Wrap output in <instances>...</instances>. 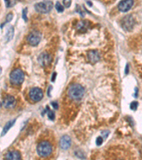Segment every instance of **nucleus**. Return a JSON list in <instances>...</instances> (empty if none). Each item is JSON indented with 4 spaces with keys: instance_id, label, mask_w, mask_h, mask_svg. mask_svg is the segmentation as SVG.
<instances>
[{
    "instance_id": "nucleus-8",
    "label": "nucleus",
    "mask_w": 142,
    "mask_h": 160,
    "mask_svg": "<svg viewBox=\"0 0 142 160\" xmlns=\"http://www.w3.org/2000/svg\"><path fill=\"white\" fill-rule=\"evenodd\" d=\"M134 24V19L131 15L127 16L122 21V26L126 31H131Z\"/></svg>"
},
{
    "instance_id": "nucleus-12",
    "label": "nucleus",
    "mask_w": 142,
    "mask_h": 160,
    "mask_svg": "<svg viewBox=\"0 0 142 160\" xmlns=\"http://www.w3.org/2000/svg\"><path fill=\"white\" fill-rule=\"evenodd\" d=\"M88 59L91 63H96L100 59L99 53L96 51H90L88 53Z\"/></svg>"
},
{
    "instance_id": "nucleus-18",
    "label": "nucleus",
    "mask_w": 142,
    "mask_h": 160,
    "mask_svg": "<svg viewBox=\"0 0 142 160\" xmlns=\"http://www.w3.org/2000/svg\"><path fill=\"white\" fill-rule=\"evenodd\" d=\"M55 7H56V10L58 11V12H63L64 11V7H63V6L61 4V3L58 2V1H57Z\"/></svg>"
},
{
    "instance_id": "nucleus-20",
    "label": "nucleus",
    "mask_w": 142,
    "mask_h": 160,
    "mask_svg": "<svg viewBox=\"0 0 142 160\" xmlns=\"http://www.w3.org/2000/svg\"><path fill=\"white\" fill-rule=\"evenodd\" d=\"M48 118L50 119V120H54V118H55L54 112H53V111L49 110V112H48Z\"/></svg>"
},
{
    "instance_id": "nucleus-24",
    "label": "nucleus",
    "mask_w": 142,
    "mask_h": 160,
    "mask_svg": "<svg viewBox=\"0 0 142 160\" xmlns=\"http://www.w3.org/2000/svg\"><path fill=\"white\" fill-rule=\"evenodd\" d=\"M23 18L25 21H27V18H26V9L23 11Z\"/></svg>"
},
{
    "instance_id": "nucleus-25",
    "label": "nucleus",
    "mask_w": 142,
    "mask_h": 160,
    "mask_svg": "<svg viewBox=\"0 0 142 160\" xmlns=\"http://www.w3.org/2000/svg\"><path fill=\"white\" fill-rule=\"evenodd\" d=\"M52 106H53V107L55 108V109H58V103H56V102H53V103H52Z\"/></svg>"
},
{
    "instance_id": "nucleus-9",
    "label": "nucleus",
    "mask_w": 142,
    "mask_h": 160,
    "mask_svg": "<svg viewBox=\"0 0 142 160\" xmlns=\"http://www.w3.org/2000/svg\"><path fill=\"white\" fill-rule=\"evenodd\" d=\"M38 61H39V64L41 66H48L50 63V61H51V57L48 55V53L44 52L42 53L39 56Z\"/></svg>"
},
{
    "instance_id": "nucleus-27",
    "label": "nucleus",
    "mask_w": 142,
    "mask_h": 160,
    "mask_svg": "<svg viewBox=\"0 0 142 160\" xmlns=\"http://www.w3.org/2000/svg\"><path fill=\"white\" fill-rule=\"evenodd\" d=\"M129 73V66L127 65L126 66V69H125V73L126 74H127V73Z\"/></svg>"
},
{
    "instance_id": "nucleus-23",
    "label": "nucleus",
    "mask_w": 142,
    "mask_h": 160,
    "mask_svg": "<svg viewBox=\"0 0 142 160\" xmlns=\"http://www.w3.org/2000/svg\"><path fill=\"white\" fill-rule=\"evenodd\" d=\"M12 18H13V15L12 14H9L7 15V21H10L12 19Z\"/></svg>"
},
{
    "instance_id": "nucleus-26",
    "label": "nucleus",
    "mask_w": 142,
    "mask_h": 160,
    "mask_svg": "<svg viewBox=\"0 0 142 160\" xmlns=\"http://www.w3.org/2000/svg\"><path fill=\"white\" fill-rule=\"evenodd\" d=\"M56 73H53V76H52V80H51V81H53V82L55 81V78H56Z\"/></svg>"
},
{
    "instance_id": "nucleus-4",
    "label": "nucleus",
    "mask_w": 142,
    "mask_h": 160,
    "mask_svg": "<svg viewBox=\"0 0 142 160\" xmlns=\"http://www.w3.org/2000/svg\"><path fill=\"white\" fill-rule=\"evenodd\" d=\"M53 4L50 1H45L39 2L35 5V9L39 13H48L53 8Z\"/></svg>"
},
{
    "instance_id": "nucleus-22",
    "label": "nucleus",
    "mask_w": 142,
    "mask_h": 160,
    "mask_svg": "<svg viewBox=\"0 0 142 160\" xmlns=\"http://www.w3.org/2000/svg\"><path fill=\"white\" fill-rule=\"evenodd\" d=\"M63 4L64 6H65V7L68 8L71 4V0H63Z\"/></svg>"
},
{
    "instance_id": "nucleus-15",
    "label": "nucleus",
    "mask_w": 142,
    "mask_h": 160,
    "mask_svg": "<svg viewBox=\"0 0 142 160\" xmlns=\"http://www.w3.org/2000/svg\"><path fill=\"white\" fill-rule=\"evenodd\" d=\"M15 122H16L15 120H12V121L8 122L5 125V126L4 127V128H3L2 132H1V136H4V134H5L6 133H7V132L9 131V130L10 129V128H12V126H13V125H14V123H15Z\"/></svg>"
},
{
    "instance_id": "nucleus-2",
    "label": "nucleus",
    "mask_w": 142,
    "mask_h": 160,
    "mask_svg": "<svg viewBox=\"0 0 142 160\" xmlns=\"http://www.w3.org/2000/svg\"><path fill=\"white\" fill-rule=\"evenodd\" d=\"M36 150L39 156L41 157H47L52 153L53 147L51 144L48 141H42L38 144Z\"/></svg>"
},
{
    "instance_id": "nucleus-13",
    "label": "nucleus",
    "mask_w": 142,
    "mask_h": 160,
    "mask_svg": "<svg viewBox=\"0 0 142 160\" xmlns=\"http://www.w3.org/2000/svg\"><path fill=\"white\" fill-rule=\"evenodd\" d=\"M5 159H21V155L19 153V152L17 151H12L8 152L5 156Z\"/></svg>"
},
{
    "instance_id": "nucleus-11",
    "label": "nucleus",
    "mask_w": 142,
    "mask_h": 160,
    "mask_svg": "<svg viewBox=\"0 0 142 160\" xmlns=\"http://www.w3.org/2000/svg\"><path fill=\"white\" fill-rule=\"evenodd\" d=\"M60 145L63 150H68L70 148L71 145V139L70 137L67 135H65L61 139L60 141Z\"/></svg>"
},
{
    "instance_id": "nucleus-19",
    "label": "nucleus",
    "mask_w": 142,
    "mask_h": 160,
    "mask_svg": "<svg viewBox=\"0 0 142 160\" xmlns=\"http://www.w3.org/2000/svg\"><path fill=\"white\" fill-rule=\"evenodd\" d=\"M138 106H139L138 103H137L136 101H134L131 103L130 108L132 110H136V108H138Z\"/></svg>"
},
{
    "instance_id": "nucleus-1",
    "label": "nucleus",
    "mask_w": 142,
    "mask_h": 160,
    "mask_svg": "<svg viewBox=\"0 0 142 160\" xmlns=\"http://www.w3.org/2000/svg\"><path fill=\"white\" fill-rule=\"evenodd\" d=\"M84 88L79 84L71 85L68 90V95L71 99L79 100L84 95Z\"/></svg>"
},
{
    "instance_id": "nucleus-10",
    "label": "nucleus",
    "mask_w": 142,
    "mask_h": 160,
    "mask_svg": "<svg viewBox=\"0 0 142 160\" xmlns=\"http://www.w3.org/2000/svg\"><path fill=\"white\" fill-rule=\"evenodd\" d=\"M2 105L5 108H12L15 106L16 100L14 99V97L7 96L3 100Z\"/></svg>"
},
{
    "instance_id": "nucleus-16",
    "label": "nucleus",
    "mask_w": 142,
    "mask_h": 160,
    "mask_svg": "<svg viewBox=\"0 0 142 160\" xmlns=\"http://www.w3.org/2000/svg\"><path fill=\"white\" fill-rule=\"evenodd\" d=\"M14 28L13 26H9V28L7 29V33H6V36H5V39L7 40V41H9L12 38H13L14 36Z\"/></svg>"
},
{
    "instance_id": "nucleus-17",
    "label": "nucleus",
    "mask_w": 142,
    "mask_h": 160,
    "mask_svg": "<svg viewBox=\"0 0 142 160\" xmlns=\"http://www.w3.org/2000/svg\"><path fill=\"white\" fill-rule=\"evenodd\" d=\"M4 2L7 7H12L15 4L16 0H4Z\"/></svg>"
},
{
    "instance_id": "nucleus-7",
    "label": "nucleus",
    "mask_w": 142,
    "mask_h": 160,
    "mask_svg": "<svg viewBox=\"0 0 142 160\" xmlns=\"http://www.w3.org/2000/svg\"><path fill=\"white\" fill-rule=\"evenodd\" d=\"M134 4L133 0H123L118 5L119 10L121 12H127L132 7Z\"/></svg>"
},
{
    "instance_id": "nucleus-21",
    "label": "nucleus",
    "mask_w": 142,
    "mask_h": 160,
    "mask_svg": "<svg viewBox=\"0 0 142 160\" xmlns=\"http://www.w3.org/2000/svg\"><path fill=\"white\" fill-rule=\"evenodd\" d=\"M102 142H103V138L102 137H98L97 138V139H96V144H97V146L102 145Z\"/></svg>"
},
{
    "instance_id": "nucleus-14",
    "label": "nucleus",
    "mask_w": 142,
    "mask_h": 160,
    "mask_svg": "<svg viewBox=\"0 0 142 160\" xmlns=\"http://www.w3.org/2000/svg\"><path fill=\"white\" fill-rule=\"evenodd\" d=\"M77 28H78L79 31H82V32H85L89 28V23L86 21H80L78 24V26H77Z\"/></svg>"
},
{
    "instance_id": "nucleus-3",
    "label": "nucleus",
    "mask_w": 142,
    "mask_h": 160,
    "mask_svg": "<svg viewBox=\"0 0 142 160\" xmlns=\"http://www.w3.org/2000/svg\"><path fill=\"white\" fill-rule=\"evenodd\" d=\"M24 79V74L19 68L14 70L10 74V81L14 85H19L23 83Z\"/></svg>"
},
{
    "instance_id": "nucleus-6",
    "label": "nucleus",
    "mask_w": 142,
    "mask_h": 160,
    "mask_svg": "<svg viewBox=\"0 0 142 160\" xmlns=\"http://www.w3.org/2000/svg\"><path fill=\"white\" fill-rule=\"evenodd\" d=\"M29 97L33 101L38 102L42 99L43 97V93L41 89L39 88H34L30 90Z\"/></svg>"
},
{
    "instance_id": "nucleus-5",
    "label": "nucleus",
    "mask_w": 142,
    "mask_h": 160,
    "mask_svg": "<svg viewBox=\"0 0 142 160\" xmlns=\"http://www.w3.org/2000/svg\"><path fill=\"white\" fill-rule=\"evenodd\" d=\"M41 39V34L39 31H33L28 35L27 41L30 45L35 46L38 45Z\"/></svg>"
}]
</instances>
